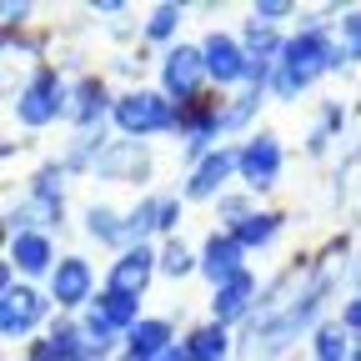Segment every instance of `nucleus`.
<instances>
[{
  "mask_svg": "<svg viewBox=\"0 0 361 361\" xmlns=\"http://www.w3.org/2000/svg\"><path fill=\"white\" fill-rule=\"evenodd\" d=\"M186 351H191V361H226V351H231V341H226V326L216 322V326H201V331H191Z\"/></svg>",
  "mask_w": 361,
  "mask_h": 361,
  "instance_id": "16",
  "label": "nucleus"
},
{
  "mask_svg": "<svg viewBox=\"0 0 361 361\" xmlns=\"http://www.w3.org/2000/svg\"><path fill=\"white\" fill-rule=\"evenodd\" d=\"M341 56L346 61H361V11L341 16Z\"/></svg>",
  "mask_w": 361,
  "mask_h": 361,
  "instance_id": "22",
  "label": "nucleus"
},
{
  "mask_svg": "<svg viewBox=\"0 0 361 361\" xmlns=\"http://www.w3.org/2000/svg\"><path fill=\"white\" fill-rule=\"evenodd\" d=\"M291 6H286V0H266V6H256V25H271V20H281Z\"/></svg>",
  "mask_w": 361,
  "mask_h": 361,
  "instance_id": "26",
  "label": "nucleus"
},
{
  "mask_svg": "<svg viewBox=\"0 0 361 361\" xmlns=\"http://www.w3.org/2000/svg\"><path fill=\"white\" fill-rule=\"evenodd\" d=\"M61 111H66V85H61L51 71H40V75L20 90V101H16V116H20L25 126H51Z\"/></svg>",
  "mask_w": 361,
  "mask_h": 361,
  "instance_id": "3",
  "label": "nucleus"
},
{
  "mask_svg": "<svg viewBox=\"0 0 361 361\" xmlns=\"http://www.w3.org/2000/svg\"><path fill=\"white\" fill-rule=\"evenodd\" d=\"M151 271H156V256L146 251V241L130 246V251L111 266V291H121V296H141L146 281H151Z\"/></svg>",
  "mask_w": 361,
  "mask_h": 361,
  "instance_id": "10",
  "label": "nucleus"
},
{
  "mask_svg": "<svg viewBox=\"0 0 361 361\" xmlns=\"http://www.w3.org/2000/svg\"><path fill=\"white\" fill-rule=\"evenodd\" d=\"M251 296H256V281L246 276H231L226 286H216V301H211V311H216V322L226 326V322H241V316L251 311Z\"/></svg>",
  "mask_w": 361,
  "mask_h": 361,
  "instance_id": "13",
  "label": "nucleus"
},
{
  "mask_svg": "<svg viewBox=\"0 0 361 361\" xmlns=\"http://www.w3.org/2000/svg\"><path fill=\"white\" fill-rule=\"evenodd\" d=\"M11 261H16L20 271H30V276H40V271L51 266V241H45L40 231H20V236L11 241Z\"/></svg>",
  "mask_w": 361,
  "mask_h": 361,
  "instance_id": "15",
  "label": "nucleus"
},
{
  "mask_svg": "<svg viewBox=\"0 0 361 361\" xmlns=\"http://www.w3.org/2000/svg\"><path fill=\"white\" fill-rule=\"evenodd\" d=\"M51 291H56L61 306H80V301H90V266H85L80 256H66V261L56 266V276H51Z\"/></svg>",
  "mask_w": 361,
  "mask_h": 361,
  "instance_id": "12",
  "label": "nucleus"
},
{
  "mask_svg": "<svg viewBox=\"0 0 361 361\" xmlns=\"http://www.w3.org/2000/svg\"><path fill=\"white\" fill-rule=\"evenodd\" d=\"M40 316H45V301H40L30 286H20V291L11 286V291H6V301H0V331L16 341V336H25V331L40 322Z\"/></svg>",
  "mask_w": 361,
  "mask_h": 361,
  "instance_id": "6",
  "label": "nucleus"
},
{
  "mask_svg": "<svg viewBox=\"0 0 361 361\" xmlns=\"http://www.w3.org/2000/svg\"><path fill=\"white\" fill-rule=\"evenodd\" d=\"M90 166H96V176H106V180H141L146 176V151L135 141H111Z\"/></svg>",
  "mask_w": 361,
  "mask_h": 361,
  "instance_id": "8",
  "label": "nucleus"
},
{
  "mask_svg": "<svg viewBox=\"0 0 361 361\" xmlns=\"http://www.w3.org/2000/svg\"><path fill=\"white\" fill-rule=\"evenodd\" d=\"M201 61H206V75H211V80H221V85L246 80V66H251V56L241 51V45H236L231 35H206Z\"/></svg>",
  "mask_w": 361,
  "mask_h": 361,
  "instance_id": "5",
  "label": "nucleus"
},
{
  "mask_svg": "<svg viewBox=\"0 0 361 361\" xmlns=\"http://www.w3.org/2000/svg\"><path fill=\"white\" fill-rule=\"evenodd\" d=\"M316 361H346V331L341 326L316 331Z\"/></svg>",
  "mask_w": 361,
  "mask_h": 361,
  "instance_id": "21",
  "label": "nucleus"
},
{
  "mask_svg": "<svg viewBox=\"0 0 361 361\" xmlns=\"http://www.w3.org/2000/svg\"><path fill=\"white\" fill-rule=\"evenodd\" d=\"M176 25H180V11H176V6H161V11L151 16V25H146V35H151V40H166V35H171Z\"/></svg>",
  "mask_w": 361,
  "mask_h": 361,
  "instance_id": "24",
  "label": "nucleus"
},
{
  "mask_svg": "<svg viewBox=\"0 0 361 361\" xmlns=\"http://www.w3.org/2000/svg\"><path fill=\"white\" fill-rule=\"evenodd\" d=\"M231 171H241V151H211L196 171H191V180H186V196L191 201H206V196H216L221 191V180L231 176Z\"/></svg>",
  "mask_w": 361,
  "mask_h": 361,
  "instance_id": "9",
  "label": "nucleus"
},
{
  "mask_svg": "<svg viewBox=\"0 0 361 361\" xmlns=\"http://www.w3.org/2000/svg\"><path fill=\"white\" fill-rule=\"evenodd\" d=\"M221 211L231 216V226H241V221L251 216V211H246V201H236V196H226V201H221Z\"/></svg>",
  "mask_w": 361,
  "mask_h": 361,
  "instance_id": "27",
  "label": "nucleus"
},
{
  "mask_svg": "<svg viewBox=\"0 0 361 361\" xmlns=\"http://www.w3.org/2000/svg\"><path fill=\"white\" fill-rule=\"evenodd\" d=\"M191 266H196V261H191V251L180 246V241H171V246L161 251V271H166V276H186Z\"/></svg>",
  "mask_w": 361,
  "mask_h": 361,
  "instance_id": "23",
  "label": "nucleus"
},
{
  "mask_svg": "<svg viewBox=\"0 0 361 361\" xmlns=\"http://www.w3.org/2000/svg\"><path fill=\"white\" fill-rule=\"evenodd\" d=\"M25 361H56V351H51V341H40V346H35V351H30Z\"/></svg>",
  "mask_w": 361,
  "mask_h": 361,
  "instance_id": "31",
  "label": "nucleus"
},
{
  "mask_svg": "<svg viewBox=\"0 0 361 361\" xmlns=\"http://www.w3.org/2000/svg\"><path fill=\"white\" fill-rule=\"evenodd\" d=\"M156 216H161V201H141V206L130 211V221H126V241H135V246H141V236L156 226Z\"/></svg>",
  "mask_w": 361,
  "mask_h": 361,
  "instance_id": "20",
  "label": "nucleus"
},
{
  "mask_svg": "<svg viewBox=\"0 0 361 361\" xmlns=\"http://www.w3.org/2000/svg\"><path fill=\"white\" fill-rule=\"evenodd\" d=\"M151 361H191V351H186V346H176V341H171V346H166V351H156Z\"/></svg>",
  "mask_w": 361,
  "mask_h": 361,
  "instance_id": "30",
  "label": "nucleus"
},
{
  "mask_svg": "<svg viewBox=\"0 0 361 361\" xmlns=\"http://www.w3.org/2000/svg\"><path fill=\"white\" fill-rule=\"evenodd\" d=\"M346 56H341V45L336 40H326L322 35V25H306V35H296V40H286V51H281V61H276V75H271V85H276V96L281 101H291V96H301V90L322 75V71H336Z\"/></svg>",
  "mask_w": 361,
  "mask_h": 361,
  "instance_id": "1",
  "label": "nucleus"
},
{
  "mask_svg": "<svg viewBox=\"0 0 361 361\" xmlns=\"http://www.w3.org/2000/svg\"><path fill=\"white\" fill-rule=\"evenodd\" d=\"M341 326H346V331H361V296H356V301L341 311Z\"/></svg>",
  "mask_w": 361,
  "mask_h": 361,
  "instance_id": "29",
  "label": "nucleus"
},
{
  "mask_svg": "<svg viewBox=\"0 0 361 361\" xmlns=\"http://www.w3.org/2000/svg\"><path fill=\"white\" fill-rule=\"evenodd\" d=\"M276 226H281V216H271V211H261V216H256V211H251L241 226H231V236L251 251V246H266L271 236H276Z\"/></svg>",
  "mask_w": 361,
  "mask_h": 361,
  "instance_id": "18",
  "label": "nucleus"
},
{
  "mask_svg": "<svg viewBox=\"0 0 361 361\" xmlns=\"http://www.w3.org/2000/svg\"><path fill=\"white\" fill-rule=\"evenodd\" d=\"M116 126L126 135H156V130H171L180 121L171 116V106L161 96H151V90H130V96L116 101Z\"/></svg>",
  "mask_w": 361,
  "mask_h": 361,
  "instance_id": "2",
  "label": "nucleus"
},
{
  "mask_svg": "<svg viewBox=\"0 0 361 361\" xmlns=\"http://www.w3.org/2000/svg\"><path fill=\"white\" fill-rule=\"evenodd\" d=\"M351 361H361V351H356V356H351Z\"/></svg>",
  "mask_w": 361,
  "mask_h": 361,
  "instance_id": "32",
  "label": "nucleus"
},
{
  "mask_svg": "<svg viewBox=\"0 0 361 361\" xmlns=\"http://www.w3.org/2000/svg\"><path fill=\"white\" fill-rule=\"evenodd\" d=\"M101 111H106V85L101 80H80V90H75V106H71V116L90 130L101 121Z\"/></svg>",
  "mask_w": 361,
  "mask_h": 361,
  "instance_id": "17",
  "label": "nucleus"
},
{
  "mask_svg": "<svg viewBox=\"0 0 361 361\" xmlns=\"http://www.w3.org/2000/svg\"><path fill=\"white\" fill-rule=\"evenodd\" d=\"M85 231L96 236V241H126V226H121L116 211H106V206H90V211H85Z\"/></svg>",
  "mask_w": 361,
  "mask_h": 361,
  "instance_id": "19",
  "label": "nucleus"
},
{
  "mask_svg": "<svg viewBox=\"0 0 361 361\" xmlns=\"http://www.w3.org/2000/svg\"><path fill=\"white\" fill-rule=\"evenodd\" d=\"M176 216H180V206H176V201H161V216H156V231H171V226H176Z\"/></svg>",
  "mask_w": 361,
  "mask_h": 361,
  "instance_id": "28",
  "label": "nucleus"
},
{
  "mask_svg": "<svg viewBox=\"0 0 361 361\" xmlns=\"http://www.w3.org/2000/svg\"><path fill=\"white\" fill-rule=\"evenodd\" d=\"M126 346H130L135 361H151L156 351L171 346V326H166V322H135V326L126 331Z\"/></svg>",
  "mask_w": 361,
  "mask_h": 361,
  "instance_id": "14",
  "label": "nucleus"
},
{
  "mask_svg": "<svg viewBox=\"0 0 361 361\" xmlns=\"http://www.w3.org/2000/svg\"><path fill=\"white\" fill-rule=\"evenodd\" d=\"M241 256H246V246H241L236 236H211V241H206V261H201V271H206L216 286H226L231 276H241Z\"/></svg>",
  "mask_w": 361,
  "mask_h": 361,
  "instance_id": "11",
  "label": "nucleus"
},
{
  "mask_svg": "<svg viewBox=\"0 0 361 361\" xmlns=\"http://www.w3.org/2000/svg\"><path fill=\"white\" fill-rule=\"evenodd\" d=\"M256 101H261V96L251 90V96H241V101H236L231 111H221V130H236V126H241V121H246V116L256 111Z\"/></svg>",
  "mask_w": 361,
  "mask_h": 361,
  "instance_id": "25",
  "label": "nucleus"
},
{
  "mask_svg": "<svg viewBox=\"0 0 361 361\" xmlns=\"http://www.w3.org/2000/svg\"><path fill=\"white\" fill-rule=\"evenodd\" d=\"M166 90L171 96H180V101H191L196 96V85H201V75H206V61H201V51H191V45H176V51L166 56Z\"/></svg>",
  "mask_w": 361,
  "mask_h": 361,
  "instance_id": "7",
  "label": "nucleus"
},
{
  "mask_svg": "<svg viewBox=\"0 0 361 361\" xmlns=\"http://www.w3.org/2000/svg\"><path fill=\"white\" fill-rule=\"evenodd\" d=\"M241 176H246L251 191L276 186V176H281V146H276V135H251V141L241 146Z\"/></svg>",
  "mask_w": 361,
  "mask_h": 361,
  "instance_id": "4",
  "label": "nucleus"
}]
</instances>
